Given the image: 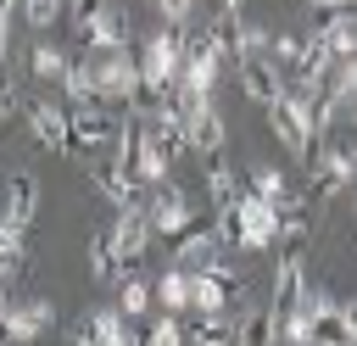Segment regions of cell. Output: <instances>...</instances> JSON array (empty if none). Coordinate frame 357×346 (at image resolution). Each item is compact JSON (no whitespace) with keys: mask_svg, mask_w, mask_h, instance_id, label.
<instances>
[{"mask_svg":"<svg viewBox=\"0 0 357 346\" xmlns=\"http://www.w3.org/2000/svg\"><path fill=\"white\" fill-rule=\"evenodd\" d=\"M307 173H312V201H335L357 179V140H324L312 151Z\"/></svg>","mask_w":357,"mask_h":346,"instance_id":"obj_1","label":"cell"},{"mask_svg":"<svg viewBox=\"0 0 357 346\" xmlns=\"http://www.w3.org/2000/svg\"><path fill=\"white\" fill-rule=\"evenodd\" d=\"M67 117H73V156L106 151V145L117 140V128H123V112L106 106V100H73Z\"/></svg>","mask_w":357,"mask_h":346,"instance_id":"obj_2","label":"cell"},{"mask_svg":"<svg viewBox=\"0 0 357 346\" xmlns=\"http://www.w3.org/2000/svg\"><path fill=\"white\" fill-rule=\"evenodd\" d=\"M234 218V246L240 251H268L279 240V201H262V195H240L234 206H223Z\"/></svg>","mask_w":357,"mask_h":346,"instance_id":"obj_3","label":"cell"},{"mask_svg":"<svg viewBox=\"0 0 357 346\" xmlns=\"http://www.w3.org/2000/svg\"><path fill=\"white\" fill-rule=\"evenodd\" d=\"M178 67H184V28L162 22V28L145 33V45H139V78L173 89V84H178Z\"/></svg>","mask_w":357,"mask_h":346,"instance_id":"obj_4","label":"cell"},{"mask_svg":"<svg viewBox=\"0 0 357 346\" xmlns=\"http://www.w3.org/2000/svg\"><path fill=\"white\" fill-rule=\"evenodd\" d=\"M268 128H273V140H279L290 156L312 162V128H307V100H301V95L284 89V95L268 106Z\"/></svg>","mask_w":357,"mask_h":346,"instance_id":"obj_5","label":"cell"},{"mask_svg":"<svg viewBox=\"0 0 357 346\" xmlns=\"http://www.w3.org/2000/svg\"><path fill=\"white\" fill-rule=\"evenodd\" d=\"M95 89H100V100L106 106H128L134 100V89H139V56L134 50H106L100 61H95Z\"/></svg>","mask_w":357,"mask_h":346,"instance_id":"obj_6","label":"cell"},{"mask_svg":"<svg viewBox=\"0 0 357 346\" xmlns=\"http://www.w3.org/2000/svg\"><path fill=\"white\" fill-rule=\"evenodd\" d=\"M151 206L145 201H128V206H117V218H112V246H117V262H123V273H134V262L145 257V246H151Z\"/></svg>","mask_w":357,"mask_h":346,"instance_id":"obj_7","label":"cell"},{"mask_svg":"<svg viewBox=\"0 0 357 346\" xmlns=\"http://www.w3.org/2000/svg\"><path fill=\"white\" fill-rule=\"evenodd\" d=\"M22 123H28L33 145H45V151H56V156H73V117H67V106L33 100V106H22Z\"/></svg>","mask_w":357,"mask_h":346,"instance_id":"obj_8","label":"cell"},{"mask_svg":"<svg viewBox=\"0 0 357 346\" xmlns=\"http://www.w3.org/2000/svg\"><path fill=\"white\" fill-rule=\"evenodd\" d=\"M50 324H56V301H50V296H28V301H11V307H6L0 340H39Z\"/></svg>","mask_w":357,"mask_h":346,"instance_id":"obj_9","label":"cell"},{"mask_svg":"<svg viewBox=\"0 0 357 346\" xmlns=\"http://www.w3.org/2000/svg\"><path fill=\"white\" fill-rule=\"evenodd\" d=\"M234 78H240L245 100H257V106H273V100L284 95V73L273 67L268 50H262V56H240V61H234Z\"/></svg>","mask_w":357,"mask_h":346,"instance_id":"obj_10","label":"cell"},{"mask_svg":"<svg viewBox=\"0 0 357 346\" xmlns=\"http://www.w3.org/2000/svg\"><path fill=\"white\" fill-rule=\"evenodd\" d=\"M67 340H106V346H128V340H139L134 329H128V313L123 307H100V313H84L78 324H67Z\"/></svg>","mask_w":357,"mask_h":346,"instance_id":"obj_11","label":"cell"},{"mask_svg":"<svg viewBox=\"0 0 357 346\" xmlns=\"http://www.w3.org/2000/svg\"><path fill=\"white\" fill-rule=\"evenodd\" d=\"M145 206H151V229H156V234H167V240H173V234H184V229L195 223V212H190V195H184L178 184H167V179L156 184V195H151Z\"/></svg>","mask_w":357,"mask_h":346,"instance_id":"obj_12","label":"cell"},{"mask_svg":"<svg viewBox=\"0 0 357 346\" xmlns=\"http://www.w3.org/2000/svg\"><path fill=\"white\" fill-rule=\"evenodd\" d=\"M173 257H178L184 268H206V262H218V257H223L218 218H212V223H206V218H195L184 234H173Z\"/></svg>","mask_w":357,"mask_h":346,"instance_id":"obj_13","label":"cell"},{"mask_svg":"<svg viewBox=\"0 0 357 346\" xmlns=\"http://www.w3.org/2000/svg\"><path fill=\"white\" fill-rule=\"evenodd\" d=\"M184 128H190V151H195V156H223L229 128H223V112H218L212 100L190 106V112H184Z\"/></svg>","mask_w":357,"mask_h":346,"instance_id":"obj_14","label":"cell"},{"mask_svg":"<svg viewBox=\"0 0 357 346\" xmlns=\"http://www.w3.org/2000/svg\"><path fill=\"white\" fill-rule=\"evenodd\" d=\"M307 290H312V285H307V262H301V246H290V251L273 262V290H268V307H273V313H284V307H296Z\"/></svg>","mask_w":357,"mask_h":346,"instance_id":"obj_15","label":"cell"},{"mask_svg":"<svg viewBox=\"0 0 357 346\" xmlns=\"http://www.w3.org/2000/svg\"><path fill=\"white\" fill-rule=\"evenodd\" d=\"M84 45L89 50H134V17L112 0L95 22H89V33H84Z\"/></svg>","mask_w":357,"mask_h":346,"instance_id":"obj_16","label":"cell"},{"mask_svg":"<svg viewBox=\"0 0 357 346\" xmlns=\"http://www.w3.org/2000/svg\"><path fill=\"white\" fill-rule=\"evenodd\" d=\"M307 313H312V340H329V346L351 340L346 301H335V296H324V290H307Z\"/></svg>","mask_w":357,"mask_h":346,"instance_id":"obj_17","label":"cell"},{"mask_svg":"<svg viewBox=\"0 0 357 346\" xmlns=\"http://www.w3.org/2000/svg\"><path fill=\"white\" fill-rule=\"evenodd\" d=\"M84 257H89V279H100V285H117V279H123V262H117V246H112V223L89 229Z\"/></svg>","mask_w":357,"mask_h":346,"instance_id":"obj_18","label":"cell"},{"mask_svg":"<svg viewBox=\"0 0 357 346\" xmlns=\"http://www.w3.org/2000/svg\"><path fill=\"white\" fill-rule=\"evenodd\" d=\"M89 184L112 201V206H128V201H139V179H128L117 162H89Z\"/></svg>","mask_w":357,"mask_h":346,"instance_id":"obj_19","label":"cell"},{"mask_svg":"<svg viewBox=\"0 0 357 346\" xmlns=\"http://www.w3.org/2000/svg\"><path fill=\"white\" fill-rule=\"evenodd\" d=\"M173 151L162 145V134L151 128V117H145V140H139V184H162L167 173H173Z\"/></svg>","mask_w":357,"mask_h":346,"instance_id":"obj_20","label":"cell"},{"mask_svg":"<svg viewBox=\"0 0 357 346\" xmlns=\"http://www.w3.org/2000/svg\"><path fill=\"white\" fill-rule=\"evenodd\" d=\"M206 195H212V206L223 212V206H234V201L245 195V179H240L223 156H206Z\"/></svg>","mask_w":357,"mask_h":346,"instance_id":"obj_21","label":"cell"},{"mask_svg":"<svg viewBox=\"0 0 357 346\" xmlns=\"http://www.w3.org/2000/svg\"><path fill=\"white\" fill-rule=\"evenodd\" d=\"M33 212H39V184H33V173H11V179H6V218L28 229Z\"/></svg>","mask_w":357,"mask_h":346,"instance_id":"obj_22","label":"cell"},{"mask_svg":"<svg viewBox=\"0 0 357 346\" xmlns=\"http://www.w3.org/2000/svg\"><path fill=\"white\" fill-rule=\"evenodd\" d=\"M223 22H229V17H223ZM268 39H273V33H268L257 17H234V22H229V50H234V61H240V56H262Z\"/></svg>","mask_w":357,"mask_h":346,"instance_id":"obj_23","label":"cell"},{"mask_svg":"<svg viewBox=\"0 0 357 346\" xmlns=\"http://www.w3.org/2000/svg\"><path fill=\"white\" fill-rule=\"evenodd\" d=\"M67 67H73V56L39 33V39H33V50H28V73H33V78H50V84H61V73H67Z\"/></svg>","mask_w":357,"mask_h":346,"instance_id":"obj_24","label":"cell"},{"mask_svg":"<svg viewBox=\"0 0 357 346\" xmlns=\"http://www.w3.org/2000/svg\"><path fill=\"white\" fill-rule=\"evenodd\" d=\"M151 290H156V307H167V313H190V268H184V262L167 268Z\"/></svg>","mask_w":357,"mask_h":346,"instance_id":"obj_25","label":"cell"},{"mask_svg":"<svg viewBox=\"0 0 357 346\" xmlns=\"http://www.w3.org/2000/svg\"><path fill=\"white\" fill-rule=\"evenodd\" d=\"M117 307H123L128 318H145V313L156 307V290H151L139 273H123V279H117Z\"/></svg>","mask_w":357,"mask_h":346,"instance_id":"obj_26","label":"cell"},{"mask_svg":"<svg viewBox=\"0 0 357 346\" xmlns=\"http://www.w3.org/2000/svg\"><path fill=\"white\" fill-rule=\"evenodd\" d=\"M268 56H273V67L290 78V73L307 61V33H273V39H268Z\"/></svg>","mask_w":357,"mask_h":346,"instance_id":"obj_27","label":"cell"},{"mask_svg":"<svg viewBox=\"0 0 357 346\" xmlns=\"http://www.w3.org/2000/svg\"><path fill=\"white\" fill-rule=\"evenodd\" d=\"M234 340H245V346H257V340H279V318H273V307H251V313L234 324Z\"/></svg>","mask_w":357,"mask_h":346,"instance_id":"obj_28","label":"cell"},{"mask_svg":"<svg viewBox=\"0 0 357 346\" xmlns=\"http://www.w3.org/2000/svg\"><path fill=\"white\" fill-rule=\"evenodd\" d=\"M245 190H251V195H262V201H284V195H290L284 173H279V167H268V162L245 167Z\"/></svg>","mask_w":357,"mask_h":346,"instance_id":"obj_29","label":"cell"},{"mask_svg":"<svg viewBox=\"0 0 357 346\" xmlns=\"http://www.w3.org/2000/svg\"><path fill=\"white\" fill-rule=\"evenodd\" d=\"M346 17H357V0H307V28L312 33H324V28L346 22Z\"/></svg>","mask_w":357,"mask_h":346,"instance_id":"obj_30","label":"cell"},{"mask_svg":"<svg viewBox=\"0 0 357 346\" xmlns=\"http://www.w3.org/2000/svg\"><path fill=\"white\" fill-rule=\"evenodd\" d=\"M61 89H67V100H100V89H95V61H73V67L61 73Z\"/></svg>","mask_w":357,"mask_h":346,"instance_id":"obj_31","label":"cell"},{"mask_svg":"<svg viewBox=\"0 0 357 346\" xmlns=\"http://www.w3.org/2000/svg\"><path fill=\"white\" fill-rule=\"evenodd\" d=\"M184 335L212 346V340H234V324H229L223 313H195V324H184Z\"/></svg>","mask_w":357,"mask_h":346,"instance_id":"obj_32","label":"cell"},{"mask_svg":"<svg viewBox=\"0 0 357 346\" xmlns=\"http://www.w3.org/2000/svg\"><path fill=\"white\" fill-rule=\"evenodd\" d=\"M145 340H151V346H173V340H190V335H184V313H167V307H162V318L145 329Z\"/></svg>","mask_w":357,"mask_h":346,"instance_id":"obj_33","label":"cell"},{"mask_svg":"<svg viewBox=\"0 0 357 346\" xmlns=\"http://www.w3.org/2000/svg\"><path fill=\"white\" fill-rule=\"evenodd\" d=\"M324 39H329V50H335V61H351V56H357V17H346V22H335V28H324Z\"/></svg>","mask_w":357,"mask_h":346,"instance_id":"obj_34","label":"cell"},{"mask_svg":"<svg viewBox=\"0 0 357 346\" xmlns=\"http://www.w3.org/2000/svg\"><path fill=\"white\" fill-rule=\"evenodd\" d=\"M17 11L28 17V28H39V33H45V28L67 11V0H17Z\"/></svg>","mask_w":357,"mask_h":346,"instance_id":"obj_35","label":"cell"},{"mask_svg":"<svg viewBox=\"0 0 357 346\" xmlns=\"http://www.w3.org/2000/svg\"><path fill=\"white\" fill-rule=\"evenodd\" d=\"M106 6H112V0H67V17H73V33L84 39V33H89V22H95V17L106 11Z\"/></svg>","mask_w":357,"mask_h":346,"instance_id":"obj_36","label":"cell"},{"mask_svg":"<svg viewBox=\"0 0 357 346\" xmlns=\"http://www.w3.org/2000/svg\"><path fill=\"white\" fill-rule=\"evenodd\" d=\"M335 84H340V106H357V56L335 61Z\"/></svg>","mask_w":357,"mask_h":346,"instance_id":"obj_37","label":"cell"},{"mask_svg":"<svg viewBox=\"0 0 357 346\" xmlns=\"http://www.w3.org/2000/svg\"><path fill=\"white\" fill-rule=\"evenodd\" d=\"M156 17L173 22V28H184V22L195 17V0H156Z\"/></svg>","mask_w":357,"mask_h":346,"instance_id":"obj_38","label":"cell"},{"mask_svg":"<svg viewBox=\"0 0 357 346\" xmlns=\"http://www.w3.org/2000/svg\"><path fill=\"white\" fill-rule=\"evenodd\" d=\"M17 106H22V100H17V84L6 78V61H0V123H11V117H17Z\"/></svg>","mask_w":357,"mask_h":346,"instance_id":"obj_39","label":"cell"},{"mask_svg":"<svg viewBox=\"0 0 357 346\" xmlns=\"http://www.w3.org/2000/svg\"><path fill=\"white\" fill-rule=\"evenodd\" d=\"M6 50H11V22H0V61H6Z\"/></svg>","mask_w":357,"mask_h":346,"instance_id":"obj_40","label":"cell"},{"mask_svg":"<svg viewBox=\"0 0 357 346\" xmlns=\"http://www.w3.org/2000/svg\"><path fill=\"white\" fill-rule=\"evenodd\" d=\"M6 307H11V285L0 279V318H6Z\"/></svg>","mask_w":357,"mask_h":346,"instance_id":"obj_41","label":"cell"},{"mask_svg":"<svg viewBox=\"0 0 357 346\" xmlns=\"http://www.w3.org/2000/svg\"><path fill=\"white\" fill-rule=\"evenodd\" d=\"M346 318H351V340H357V301H346Z\"/></svg>","mask_w":357,"mask_h":346,"instance_id":"obj_42","label":"cell"},{"mask_svg":"<svg viewBox=\"0 0 357 346\" xmlns=\"http://www.w3.org/2000/svg\"><path fill=\"white\" fill-rule=\"evenodd\" d=\"M11 11H17V0H0V22H11Z\"/></svg>","mask_w":357,"mask_h":346,"instance_id":"obj_43","label":"cell"},{"mask_svg":"<svg viewBox=\"0 0 357 346\" xmlns=\"http://www.w3.org/2000/svg\"><path fill=\"white\" fill-rule=\"evenodd\" d=\"M0 212H6V184H0Z\"/></svg>","mask_w":357,"mask_h":346,"instance_id":"obj_44","label":"cell"}]
</instances>
